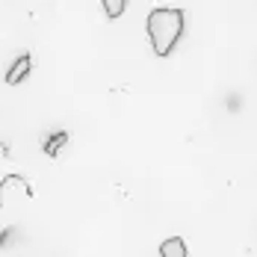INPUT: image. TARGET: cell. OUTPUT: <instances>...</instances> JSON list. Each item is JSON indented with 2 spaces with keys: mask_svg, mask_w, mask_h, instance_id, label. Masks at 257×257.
Returning <instances> with one entry per match:
<instances>
[{
  "mask_svg": "<svg viewBox=\"0 0 257 257\" xmlns=\"http://www.w3.org/2000/svg\"><path fill=\"white\" fill-rule=\"evenodd\" d=\"M65 142H68V136H65V133H56V136H53V142H51V145L45 142V151H48L51 157H56V151H59V148H62Z\"/></svg>",
  "mask_w": 257,
  "mask_h": 257,
  "instance_id": "5",
  "label": "cell"
},
{
  "mask_svg": "<svg viewBox=\"0 0 257 257\" xmlns=\"http://www.w3.org/2000/svg\"><path fill=\"white\" fill-rule=\"evenodd\" d=\"M160 257H189V248H186L183 236H169L160 245Z\"/></svg>",
  "mask_w": 257,
  "mask_h": 257,
  "instance_id": "3",
  "label": "cell"
},
{
  "mask_svg": "<svg viewBox=\"0 0 257 257\" xmlns=\"http://www.w3.org/2000/svg\"><path fill=\"white\" fill-rule=\"evenodd\" d=\"M183 27H186V12L183 9H172V6H160L148 15L145 30H148V39L154 45L157 56H169L175 51L178 39L183 36Z\"/></svg>",
  "mask_w": 257,
  "mask_h": 257,
  "instance_id": "1",
  "label": "cell"
},
{
  "mask_svg": "<svg viewBox=\"0 0 257 257\" xmlns=\"http://www.w3.org/2000/svg\"><path fill=\"white\" fill-rule=\"evenodd\" d=\"M124 6H127V0H103V12L109 21H118L124 15Z\"/></svg>",
  "mask_w": 257,
  "mask_h": 257,
  "instance_id": "4",
  "label": "cell"
},
{
  "mask_svg": "<svg viewBox=\"0 0 257 257\" xmlns=\"http://www.w3.org/2000/svg\"><path fill=\"white\" fill-rule=\"evenodd\" d=\"M30 68H33V56H30V53L18 56V59H15V65H12V71L6 74V83H9V86H18V83L30 74Z\"/></svg>",
  "mask_w": 257,
  "mask_h": 257,
  "instance_id": "2",
  "label": "cell"
}]
</instances>
